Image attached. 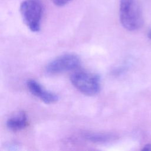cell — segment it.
<instances>
[{"label": "cell", "instance_id": "obj_1", "mask_svg": "<svg viewBox=\"0 0 151 151\" xmlns=\"http://www.w3.org/2000/svg\"><path fill=\"white\" fill-rule=\"evenodd\" d=\"M119 18L122 25L127 30L133 31L143 24L142 6L138 0H120Z\"/></svg>", "mask_w": 151, "mask_h": 151}, {"label": "cell", "instance_id": "obj_2", "mask_svg": "<svg viewBox=\"0 0 151 151\" xmlns=\"http://www.w3.org/2000/svg\"><path fill=\"white\" fill-rule=\"evenodd\" d=\"M19 11L27 27L32 32H38L43 14L41 0H24L20 5Z\"/></svg>", "mask_w": 151, "mask_h": 151}, {"label": "cell", "instance_id": "obj_3", "mask_svg": "<svg viewBox=\"0 0 151 151\" xmlns=\"http://www.w3.org/2000/svg\"><path fill=\"white\" fill-rule=\"evenodd\" d=\"M70 80L76 89L86 95H96L100 90V78L94 73L76 71L71 76Z\"/></svg>", "mask_w": 151, "mask_h": 151}, {"label": "cell", "instance_id": "obj_4", "mask_svg": "<svg viewBox=\"0 0 151 151\" xmlns=\"http://www.w3.org/2000/svg\"><path fill=\"white\" fill-rule=\"evenodd\" d=\"M80 58L74 54H65L59 56L49 63L45 71L50 74H58L74 70L79 67Z\"/></svg>", "mask_w": 151, "mask_h": 151}, {"label": "cell", "instance_id": "obj_5", "mask_svg": "<svg viewBox=\"0 0 151 151\" xmlns=\"http://www.w3.org/2000/svg\"><path fill=\"white\" fill-rule=\"evenodd\" d=\"M27 86L32 94L46 104L54 103L58 100V95L47 90L34 80H28L27 81Z\"/></svg>", "mask_w": 151, "mask_h": 151}, {"label": "cell", "instance_id": "obj_6", "mask_svg": "<svg viewBox=\"0 0 151 151\" xmlns=\"http://www.w3.org/2000/svg\"><path fill=\"white\" fill-rule=\"evenodd\" d=\"M8 129L12 132H18L28 125V117L24 111H21L9 118L6 123Z\"/></svg>", "mask_w": 151, "mask_h": 151}, {"label": "cell", "instance_id": "obj_7", "mask_svg": "<svg viewBox=\"0 0 151 151\" xmlns=\"http://www.w3.org/2000/svg\"><path fill=\"white\" fill-rule=\"evenodd\" d=\"M84 137L87 140L93 142H104L109 140L111 136L108 134L99 133H87L84 135Z\"/></svg>", "mask_w": 151, "mask_h": 151}, {"label": "cell", "instance_id": "obj_8", "mask_svg": "<svg viewBox=\"0 0 151 151\" xmlns=\"http://www.w3.org/2000/svg\"><path fill=\"white\" fill-rule=\"evenodd\" d=\"M52 2L58 6H63L68 4L73 0H51Z\"/></svg>", "mask_w": 151, "mask_h": 151}, {"label": "cell", "instance_id": "obj_9", "mask_svg": "<svg viewBox=\"0 0 151 151\" xmlns=\"http://www.w3.org/2000/svg\"><path fill=\"white\" fill-rule=\"evenodd\" d=\"M142 150H143V151H151V144L149 143V144L145 145L143 147Z\"/></svg>", "mask_w": 151, "mask_h": 151}, {"label": "cell", "instance_id": "obj_10", "mask_svg": "<svg viewBox=\"0 0 151 151\" xmlns=\"http://www.w3.org/2000/svg\"><path fill=\"white\" fill-rule=\"evenodd\" d=\"M147 37H148V38H149V39L151 40V29L149 30V31L148 32V33H147Z\"/></svg>", "mask_w": 151, "mask_h": 151}]
</instances>
